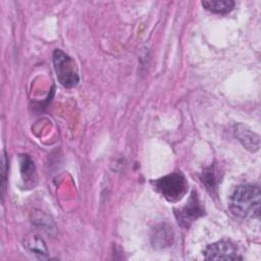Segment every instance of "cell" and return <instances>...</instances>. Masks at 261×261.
Masks as SVG:
<instances>
[{"label":"cell","mask_w":261,"mask_h":261,"mask_svg":"<svg viewBox=\"0 0 261 261\" xmlns=\"http://www.w3.org/2000/svg\"><path fill=\"white\" fill-rule=\"evenodd\" d=\"M261 193L258 186L240 185L229 197L230 212L242 219L258 218L260 215Z\"/></svg>","instance_id":"obj_1"},{"label":"cell","mask_w":261,"mask_h":261,"mask_svg":"<svg viewBox=\"0 0 261 261\" xmlns=\"http://www.w3.org/2000/svg\"><path fill=\"white\" fill-rule=\"evenodd\" d=\"M154 189L167 201L176 202L187 193L188 182L180 172H172L152 180Z\"/></svg>","instance_id":"obj_2"},{"label":"cell","mask_w":261,"mask_h":261,"mask_svg":"<svg viewBox=\"0 0 261 261\" xmlns=\"http://www.w3.org/2000/svg\"><path fill=\"white\" fill-rule=\"evenodd\" d=\"M53 64L58 82L65 88H73L80 82L77 66L74 60L60 49L53 52Z\"/></svg>","instance_id":"obj_3"},{"label":"cell","mask_w":261,"mask_h":261,"mask_svg":"<svg viewBox=\"0 0 261 261\" xmlns=\"http://www.w3.org/2000/svg\"><path fill=\"white\" fill-rule=\"evenodd\" d=\"M206 260H242L237 247L229 241H218L210 244L203 252Z\"/></svg>","instance_id":"obj_4"},{"label":"cell","mask_w":261,"mask_h":261,"mask_svg":"<svg viewBox=\"0 0 261 261\" xmlns=\"http://www.w3.org/2000/svg\"><path fill=\"white\" fill-rule=\"evenodd\" d=\"M204 214V209L195 192L191 195L188 203L179 210H175L177 221L180 225L189 227L193 221Z\"/></svg>","instance_id":"obj_5"},{"label":"cell","mask_w":261,"mask_h":261,"mask_svg":"<svg viewBox=\"0 0 261 261\" xmlns=\"http://www.w3.org/2000/svg\"><path fill=\"white\" fill-rule=\"evenodd\" d=\"M151 241L154 248L163 249L169 247L173 242V231L171 227L165 223L156 225L152 230Z\"/></svg>","instance_id":"obj_6"},{"label":"cell","mask_w":261,"mask_h":261,"mask_svg":"<svg viewBox=\"0 0 261 261\" xmlns=\"http://www.w3.org/2000/svg\"><path fill=\"white\" fill-rule=\"evenodd\" d=\"M236 137L245 148L251 152H256L260 147V137L244 124H238L234 129Z\"/></svg>","instance_id":"obj_7"},{"label":"cell","mask_w":261,"mask_h":261,"mask_svg":"<svg viewBox=\"0 0 261 261\" xmlns=\"http://www.w3.org/2000/svg\"><path fill=\"white\" fill-rule=\"evenodd\" d=\"M23 247L28 250L29 253L39 258H42V259L48 258V250L44 241L36 234L28 237L23 242Z\"/></svg>","instance_id":"obj_8"},{"label":"cell","mask_w":261,"mask_h":261,"mask_svg":"<svg viewBox=\"0 0 261 261\" xmlns=\"http://www.w3.org/2000/svg\"><path fill=\"white\" fill-rule=\"evenodd\" d=\"M202 5L213 13H227L233 9L234 2L231 0H212L202 1Z\"/></svg>","instance_id":"obj_9"},{"label":"cell","mask_w":261,"mask_h":261,"mask_svg":"<svg viewBox=\"0 0 261 261\" xmlns=\"http://www.w3.org/2000/svg\"><path fill=\"white\" fill-rule=\"evenodd\" d=\"M20 162V173L25 181L28 184L29 181L33 184L34 180H36V168L34 165V162L28 155H20L19 157Z\"/></svg>","instance_id":"obj_10"},{"label":"cell","mask_w":261,"mask_h":261,"mask_svg":"<svg viewBox=\"0 0 261 261\" xmlns=\"http://www.w3.org/2000/svg\"><path fill=\"white\" fill-rule=\"evenodd\" d=\"M218 178L219 177L214 166H210L208 169L203 171V174L201 176L203 184L207 187V190H209L211 193L216 189L217 184L219 181Z\"/></svg>","instance_id":"obj_11"},{"label":"cell","mask_w":261,"mask_h":261,"mask_svg":"<svg viewBox=\"0 0 261 261\" xmlns=\"http://www.w3.org/2000/svg\"><path fill=\"white\" fill-rule=\"evenodd\" d=\"M6 163H7V160H6V156L5 154L3 153L2 155V193L4 195V190H5V181H6V170H7V166H6Z\"/></svg>","instance_id":"obj_12"}]
</instances>
